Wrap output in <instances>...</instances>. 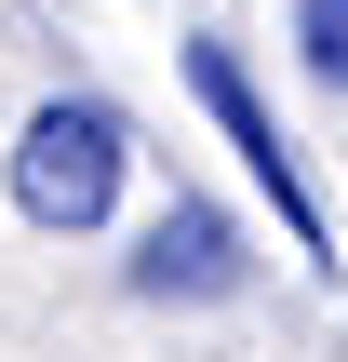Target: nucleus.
<instances>
[{"mask_svg":"<svg viewBox=\"0 0 348 362\" xmlns=\"http://www.w3.org/2000/svg\"><path fill=\"white\" fill-rule=\"evenodd\" d=\"M188 81H201V107L228 121V148L255 161V188L282 202V242H295V255H322V202H308V175H295V148H282V121L255 107V81H241V54H228V40H188Z\"/></svg>","mask_w":348,"mask_h":362,"instance_id":"obj_2","label":"nucleus"},{"mask_svg":"<svg viewBox=\"0 0 348 362\" xmlns=\"http://www.w3.org/2000/svg\"><path fill=\"white\" fill-rule=\"evenodd\" d=\"M295 54L322 94H348V0H295Z\"/></svg>","mask_w":348,"mask_h":362,"instance_id":"obj_4","label":"nucleus"},{"mask_svg":"<svg viewBox=\"0 0 348 362\" xmlns=\"http://www.w3.org/2000/svg\"><path fill=\"white\" fill-rule=\"evenodd\" d=\"M228 282H241V228L215 202H174L148 228V255H134V296H228Z\"/></svg>","mask_w":348,"mask_h":362,"instance_id":"obj_3","label":"nucleus"},{"mask_svg":"<svg viewBox=\"0 0 348 362\" xmlns=\"http://www.w3.org/2000/svg\"><path fill=\"white\" fill-rule=\"evenodd\" d=\"M121 161H134V134H121V107H94V94H54L40 121H27V148H13V202H27V228H107V202H121Z\"/></svg>","mask_w":348,"mask_h":362,"instance_id":"obj_1","label":"nucleus"}]
</instances>
